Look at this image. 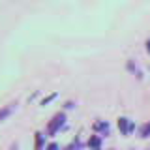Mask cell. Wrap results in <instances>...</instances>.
I'll return each mask as SVG.
<instances>
[{
	"instance_id": "obj_1",
	"label": "cell",
	"mask_w": 150,
	"mask_h": 150,
	"mask_svg": "<svg viewBox=\"0 0 150 150\" xmlns=\"http://www.w3.org/2000/svg\"><path fill=\"white\" fill-rule=\"evenodd\" d=\"M120 128H122V131H128V124H126V118H120Z\"/></svg>"
},
{
	"instance_id": "obj_2",
	"label": "cell",
	"mask_w": 150,
	"mask_h": 150,
	"mask_svg": "<svg viewBox=\"0 0 150 150\" xmlns=\"http://www.w3.org/2000/svg\"><path fill=\"white\" fill-rule=\"evenodd\" d=\"M143 135H144V137H148V135H150V126H148V124L143 128Z\"/></svg>"
}]
</instances>
